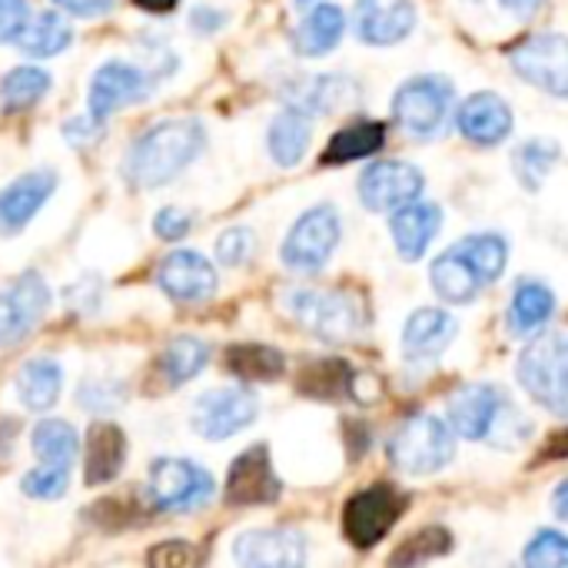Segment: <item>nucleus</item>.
Returning <instances> with one entry per match:
<instances>
[{
    "instance_id": "1",
    "label": "nucleus",
    "mask_w": 568,
    "mask_h": 568,
    "mask_svg": "<svg viewBox=\"0 0 568 568\" xmlns=\"http://www.w3.org/2000/svg\"><path fill=\"white\" fill-rule=\"evenodd\" d=\"M206 146V130L193 116H173L150 126L126 153L123 176L133 186H163L176 180Z\"/></svg>"
},
{
    "instance_id": "2",
    "label": "nucleus",
    "mask_w": 568,
    "mask_h": 568,
    "mask_svg": "<svg viewBox=\"0 0 568 568\" xmlns=\"http://www.w3.org/2000/svg\"><path fill=\"white\" fill-rule=\"evenodd\" d=\"M456 456V436L446 419L419 413L389 436V463L406 476H433Z\"/></svg>"
},
{
    "instance_id": "3",
    "label": "nucleus",
    "mask_w": 568,
    "mask_h": 568,
    "mask_svg": "<svg viewBox=\"0 0 568 568\" xmlns=\"http://www.w3.org/2000/svg\"><path fill=\"white\" fill-rule=\"evenodd\" d=\"M286 310L296 323L329 343H346L366 326L363 303L343 290H290Z\"/></svg>"
},
{
    "instance_id": "4",
    "label": "nucleus",
    "mask_w": 568,
    "mask_h": 568,
    "mask_svg": "<svg viewBox=\"0 0 568 568\" xmlns=\"http://www.w3.org/2000/svg\"><path fill=\"white\" fill-rule=\"evenodd\" d=\"M523 389L552 416H568V336H542L519 356Z\"/></svg>"
},
{
    "instance_id": "5",
    "label": "nucleus",
    "mask_w": 568,
    "mask_h": 568,
    "mask_svg": "<svg viewBox=\"0 0 568 568\" xmlns=\"http://www.w3.org/2000/svg\"><path fill=\"white\" fill-rule=\"evenodd\" d=\"M449 106H453V83L446 77H436V73H423V77L406 80L393 97L396 123L409 136H419V140L443 133V126L449 120Z\"/></svg>"
},
{
    "instance_id": "6",
    "label": "nucleus",
    "mask_w": 568,
    "mask_h": 568,
    "mask_svg": "<svg viewBox=\"0 0 568 568\" xmlns=\"http://www.w3.org/2000/svg\"><path fill=\"white\" fill-rule=\"evenodd\" d=\"M213 476L190 459H156L150 466V499L163 513H193L213 499Z\"/></svg>"
},
{
    "instance_id": "7",
    "label": "nucleus",
    "mask_w": 568,
    "mask_h": 568,
    "mask_svg": "<svg viewBox=\"0 0 568 568\" xmlns=\"http://www.w3.org/2000/svg\"><path fill=\"white\" fill-rule=\"evenodd\" d=\"M406 509V496L396 486H369L363 493H356L346 509H343V532L353 546L369 549L376 546L383 536H389V529L399 523Z\"/></svg>"
},
{
    "instance_id": "8",
    "label": "nucleus",
    "mask_w": 568,
    "mask_h": 568,
    "mask_svg": "<svg viewBox=\"0 0 568 568\" xmlns=\"http://www.w3.org/2000/svg\"><path fill=\"white\" fill-rule=\"evenodd\" d=\"M336 243H339V213L326 203L313 206L293 223L283 243V263L296 273H316L329 263Z\"/></svg>"
},
{
    "instance_id": "9",
    "label": "nucleus",
    "mask_w": 568,
    "mask_h": 568,
    "mask_svg": "<svg viewBox=\"0 0 568 568\" xmlns=\"http://www.w3.org/2000/svg\"><path fill=\"white\" fill-rule=\"evenodd\" d=\"M509 63L526 83L568 100V37H562V33L526 37L509 53Z\"/></svg>"
},
{
    "instance_id": "10",
    "label": "nucleus",
    "mask_w": 568,
    "mask_h": 568,
    "mask_svg": "<svg viewBox=\"0 0 568 568\" xmlns=\"http://www.w3.org/2000/svg\"><path fill=\"white\" fill-rule=\"evenodd\" d=\"M260 416V403L250 389L243 386H226V389H210L196 399L193 406V429L196 436L210 443H223L246 426H253Z\"/></svg>"
},
{
    "instance_id": "11",
    "label": "nucleus",
    "mask_w": 568,
    "mask_h": 568,
    "mask_svg": "<svg viewBox=\"0 0 568 568\" xmlns=\"http://www.w3.org/2000/svg\"><path fill=\"white\" fill-rule=\"evenodd\" d=\"M419 193H423V173H419L413 163H403V160L373 163V166L359 176L363 206L373 210V213L399 210V206L419 200Z\"/></svg>"
},
{
    "instance_id": "12",
    "label": "nucleus",
    "mask_w": 568,
    "mask_h": 568,
    "mask_svg": "<svg viewBox=\"0 0 568 568\" xmlns=\"http://www.w3.org/2000/svg\"><path fill=\"white\" fill-rule=\"evenodd\" d=\"M50 290L37 273H23L10 290L0 293V346L20 343L47 313Z\"/></svg>"
},
{
    "instance_id": "13",
    "label": "nucleus",
    "mask_w": 568,
    "mask_h": 568,
    "mask_svg": "<svg viewBox=\"0 0 568 568\" xmlns=\"http://www.w3.org/2000/svg\"><path fill=\"white\" fill-rule=\"evenodd\" d=\"M280 476L273 473L270 449L266 446H250L240 453L230 466L226 476V499L233 506H266L280 499Z\"/></svg>"
},
{
    "instance_id": "14",
    "label": "nucleus",
    "mask_w": 568,
    "mask_h": 568,
    "mask_svg": "<svg viewBox=\"0 0 568 568\" xmlns=\"http://www.w3.org/2000/svg\"><path fill=\"white\" fill-rule=\"evenodd\" d=\"M146 87H150V80H146V73H143L140 67L123 63V60L103 63V67L93 73V80H90V97H87L90 116H93L97 123H103V120H106L110 113H116L120 106L143 100V97H146Z\"/></svg>"
},
{
    "instance_id": "15",
    "label": "nucleus",
    "mask_w": 568,
    "mask_h": 568,
    "mask_svg": "<svg viewBox=\"0 0 568 568\" xmlns=\"http://www.w3.org/2000/svg\"><path fill=\"white\" fill-rule=\"evenodd\" d=\"M506 413V399L496 386L489 383H476V386H463L459 393H453L449 399V423L463 439H489L499 426Z\"/></svg>"
},
{
    "instance_id": "16",
    "label": "nucleus",
    "mask_w": 568,
    "mask_h": 568,
    "mask_svg": "<svg viewBox=\"0 0 568 568\" xmlns=\"http://www.w3.org/2000/svg\"><path fill=\"white\" fill-rule=\"evenodd\" d=\"M156 286L176 303H203L216 293V270L193 250H176L156 266Z\"/></svg>"
},
{
    "instance_id": "17",
    "label": "nucleus",
    "mask_w": 568,
    "mask_h": 568,
    "mask_svg": "<svg viewBox=\"0 0 568 568\" xmlns=\"http://www.w3.org/2000/svg\"><path fill=\"white\" fill-rule=\"evenodd\" d=\"M233 559L250 568H296L306 562V542L293 529H253L233 542Z\"/></svg>"
},
{
    "instance_id": "18",
    "label": "nucleus",
    "mask_w": 568,
    "mask_h": 568,
    "mask_svg": "<svg viewBox=\"0 0 568 568\" xmlns=\"http://www.w3.org/2000/svg\"><path fill=\"white\" fill-rule=\"evenodd\" d=\"M356 37L369 47H393L406 40L416 27V7L409 0H359L356 3Z\"/></svg>"
},
{
    "instance_id": "19",
    "label": "nucleus",
    "mask_w": 568,
    "mask_h": 568,
    "mask_svg": "<svg viewBox=\"0 0 568 568\" xmlns=\"http://www.w3.org/2000/svg\"><path fill=\"white\" fill-rule=\"evenodd\" d=\"M57 190V173L53 170H33L17 176L10 186L0 190V233H17L23 230L40 206L50 200V193Z\"/></svg>"
},
{
    "instance_id": "20",
    "label": "nucleus",
    "mask_w": 568,
    "mask_h": 568,
    "mask_svg": "<svg viewBox=\"0 0 568 568\" xmlns=\"http://www.w3.org/2000/svg\"><path fill=\"white\" fill-rule=\"evenodd\" d=\"M456 123L466 140H473L479 146H496L513 133V110L499 93L483 90V93H473L463 100Z\"/></svg>"
},
{
    "instance_id": "21",
    "label": "nucleus",
    "mask_w": 568,
    "mask_h": 568,
    "mask_svg": "<svg viewBox=\"0 0 568 568\" xmlns=\"http://www.w3.org/2000/svg\"><path fill=\"white\" fill-rule=\"evenodd\" d=\"M456 333H459V323L446 310H433V306L416 310L403 329V353L413 363L436 359L456 339Z\"/></svg>"
},
{
    "instance_id": "22",
    "label": "nucleus",
    "mask_w": 568,
    "mask_h": 568,
    "mask_svg": "<svg viewBox=\"0 0 568 568\" xmlns=\"http://www.w3.org/2000/svg\"><path fill=\"white\" fill-rule=\"evenodd\" d=\"M353 97H356V83L339 73L303 77L300 83L286 87V93H283L286 106H296L306 116H326L333 110H343Z\"/></svg>"
},
{
    "instance_id": "23",
    "label": "nucleus",
    "mask_w": 568,
    "mask_h": 568,
    "mask_svg": "<svg viewBox=\"0 0 568 568\" xmlns=\"http://www.w3.org/2000/svg\"><path fill=\"white\" fill-rule=\"evenodd\" d=\"M439 223H443V210H439L436 203H419V200H413V203L399 206V210L393 213V223H389L399 256L409 260V263H416V260L429 250V243L436 240Z\"/></svg>"
},
{
    "instance_id": "24",
    "label": "nucleus",
    "mask_w": 568,
    "mask_h": 568,
    "mask_svg": "<svg viewBox=\"0 0 568 568\" xmlns=\"http://www.w3.org/2000/svg\"><path fill=\"white\" fill-rule=\"evenodd\" d=\"M126 436L113 423H97L87 436V486H103L120 476L126 463Z\"/></svg>"
},
{
    "instance_id": "25",
    "label": "nucleus",
    "mask_w": 568,
    "mask_h": 568,
    "mask_svg": "<svg viewBox=\"0 0 568 568\" xmlns=\"http://www.w3.org/2000/svg\"><path fill=\"white\" fill-rule=\"evenodd\" d=\"M343 30H346L343 10L336 3H320L300 20V27L293 33V47L303 57H323V53L336 50V43L343 40Z\"/></svg>"
},
{
    "instance_id": "26",
    "label": "nucleus",
    "mask_w": 568,
    "mask_h": 568,
    "mask_svg": "<svg viewBox=\"0 0 568 568\" xmlns=\"http://www.w3.org/2000/svg\"><path fill=\"white\" fill-rule=\"evenodd\" d=\"M60 389H63V369L50 356L30 359L17 376V396L30 413L53 409V403L60 399Z\"/></svg>"
},
{
    "instance_id": "27",
    "label": "nucleus",
    "mask_w": 568,
    "mask_h": 568,
    "mask_svg": "<svg viewBox=\"0 0 568 568\" xmlns=\"http://www.w3.org/2000/svg\"><path fill=\"white\" fill-rule=\"evenodd\" d=\"M556 313V296L546 283H523L513 293V306H509V333L513 336H532L539 333Z\"/></svg>"
},
{
    "instance_id": "28",
    "label": "nucleus",
    "mask_w": 568,
    "mask_h": 568,
    "mask_svg": "<svg viewBox=\"0 0 568 568\" xmlns=\"http://www.w3.org/2000/svg\"><path fill=\"white\" fill-rule=\"evenodd\" d=\"M429 283H433V290H436V296H439L443 303H473L476 293L483 290L479 276H476V273L469 270V263L456 253V246L446 250V253L433 263Z\"/></svg>"
},
{
    "instance_id": "29",
    "label": "nucleus",
    "mask_w": 568,
    "mask_h": 568,
    "mask_svg": "<svg viewBox=\"0 0 568 568\" xmlns=\"http://www.w3.org/2000/svg\"><path fill=\"white\" fill-rule=\"evenodd\" d=\"M270 156L280 166H296L310 146V116L296 106H286L273 123H270Z\"/></svg>"
},
{
    "instance_id": "30",
    "label": "nucleus",
    "mask_w": 568,
    "mask_h": 568,
    "mask_svg": "<svg viewBox=\"0 0 568 568\" xmlns=\"http://www.w3.org/2000/svg\"><path fill=\"white\" fill-rule=\"evenodd\" d=\"M226 369L243 379V383H273L283 376L286 359L280 349L273 346H260V343H243V346H230L226 353Z\"/></svg>"
},
{
    "instance_id": "31",
    "label": "nucleus",
    "mask_w": 568,
    "mask_h": 568,
    "mask_svg": "<svg viewBox=\"0 0 568 568\" xmlns=\"http://www.w3.org/2000/svg\"><path fill=\"white\" fill-rule=\"evenodd\" d=\"M456 253L469 263V270L479 276L483 286L496 283L509 263V246L499 233H473L463 243H456Z\"/></svg>"
},
{
    "instance_id": "32",
    "label": "nucleus",
    "mask_w": 568,
    "mask_h": 568,
    "mask_svg": "<svg viewBox=\"0 0 568 568\" xmlns=\"http://www.w3.org/2000/svg\"><path fill=\"white\" fill-rule=\"evenodd\" d=\"M70 40H73L70 23L57 10H43L27 20V27L17 37V47L30 57H53V53L67 50Z\"/></svg>"
},
{
    "instance_id": "33",
    "label": "nucleus",
    "mask_w": 568,
    "mask_h": 568,
    "mask_svg": "<svg viewBox=\"0 0 568 568\" xmlns=\"http://www.w3.org/2000/svg\"><path fill=\"white\" fill-rule=\"evenodd\" d=\"M386 143V126L376 123V120H359L346 130H339L329 146L323 150V163H353V160H363L369 153H376L379 146Z\"/></svg>"
},
{
    "instance_id": "34",
    "label": "nucleus",
    "mask_w": 568,
    "mask_h": 568,
    "mask_svg": "<svg viewBox=\"0 0 568 568\" xmlns=\"http://www.w3.org/2000/svg\"><path fill=\"white\" fill-rule=\"evenodd\" d=\"M30 446L37 453L40 463H53V466H67L77 459V449H80V439H77V429L63 419H43L33 436H30Z\"/></svg>"
},
{
    "instance_id": "35",
    "label": "nucleus",
    "mask_w": 568,
    "mask_h": 568,
    "mask_svg": "<svg viewBox=\"0 0 568 568\" xmlns=\"http://www.w3.org/2000/svg\"><path fill=\"white\" fill-rule=\"evenodd\" d=\"M50 90V73L40 67H17L0 83V103L3 110H27Z\"/></svg>"
},
{
    "instance_id": "36",
    "label": "nucleus",
    "mask_w": 568,
    "mask_h": 568,
    "mask_svg": "<svg viewBox=\"0 0 568 568\" xmlns=\"http://www.w3.org/2000/svg\"><path fill=\"white\" fill-rule=\"evenodd\" d=\"M206 359H210V346H206L203 339L180 336V339H173V343L166 346V353H163V373H166V379H170L173 386H180V383L193 379V376L206 366Z\"/></svg>"
},
{
    "instance_id": "37",
    "label": "nucleus",
    "mask_w": 568,
    "mask_h": 568,
    "mask_svg": "<svg viewBox=\"0 0 568 568\" xmlns=\"http://www.w3.org/2000/svg\"><path fill=\"white\" fill-rule=\"evenodd\" d=\"M559 160V146L552 140H529L519 153H516V170L523 176V183L529 190H536L546 173L552 170V163Z\"/></svg>"
},
{
    "instance_id": "38",
    "label": "nucleus",
    "mask_w": 568,
    "mask_h": 568,
    "mask_svg": "<svg viewBox=\"0 0 568 568\" xmlns=\"http://www.w3.org/2000/svg\"><path fill=\"white\" fill-rule=\"evenodd\" d=\"M449 532L439 529V526H429L423 532H416L396 556H393V566H423V562H433L436 556H446L449 552Z\"/></svg>"
},
{
    "instance_id": "39",
    "label": "nucleus",
    "mask_w": 568,
    "mask_h": 568,
    "mask_svg": "<svg viewBox=\"0 0 568 568\" xmlns=\"http://www.w3.org/2000/svg\"><path fill=\"white\" fill-rule=\"evenodd\" d=\"M67 486H70L67 466H53V463H43V466L30 469L20 479V489L30 499H60L67 493Z\"/></svg>"
},
{
    "instance_id": "40",
    "label": "nucleus",
    "mask_w": 568,
    "mask_h": 568,
    "mask_svg": "<svg viewBox=\"0 0 568 568\" xmlns=\"http://www.w3.org/2000/svg\"><path fill=\"white\" fill-rule=\"evenodd\" d=\"M526 566L532 568H568V536L556 529H542L526 546Z\"/></svg>"
},
{
    "instance_id": "41",
    "label": "nucleus",
    "mask_w": 568,
    "mask_h": 568,
    "mask_svg": "<svg viewBox=\"0 0 568 568\" xmlns=\"http://www.w3.org/2000/svg\"><path fill=\"white\" fill-rule=\"evenodd\" d=\"M253 246H256L253 230L233 226V230H226V233L216 240V260H220L223 266H243V263L253 256Z\"/></svg>"
},
{
    "instance_id": "42",
    "label": "nucleus",
    "mask_w": 568,
    "mask_h": 568,
    "mask_svg": "<svg viewBox=\"0 0 568 568\" xmlns=\"http://www.w3.org/2000/svg\"><path fill=\"white\" fill-rule=\"evenodd\" d=\"M339 366H343V363H329V359L313 363V366L300 376V386H303L306 393H316V396H336V393L343 389V383H353L349 376L333 379V373H336Z\"/></svg>"
},
{
    "instance_id": "43",
    "label": "nucleus",
    "mask_w": 568,
    "mask_h": 568,
    "mask_svg": "<svg viewBox=\"0 0 568 568\" xmlns=\"http://www.w3.org/2000/svg\"><path fill=\"white\" fill-rule=\"evenodd\" d=\"M30 20V3L27 0H0V43H17L20 30Z\"/></svg>"
},
{
    "instance_id": "44",
    "label": "nucleus",
    "mask_w": 568,
    "mask_h": 568,
    "mask_svg": "<svg viewBox=\"0 0 568 568\" xmlns=\"http://www.w3.org/2000/svg\"><path fill=\"white\" fill-rule=\"evenodd\" d=\"M190 213H183V210H176V206H166V210H160L156 216H153V233L160 236V240H183L186 233H190Z\"/></svg>"
},
{
    "instance_id": "45",
    "label": "nucleus",
    "mask_w": 568,
    "mask_h": 568,
    "mask_svg": "<svg viewBox=\"0 0 568 568\" xmlns=\"http://www.w3.org/2000/svg\"><path fill=\"white\" fill-rule=\"evenodd\" d=\"M153 566H166V568H180V566H190V562H196V552L186 546V542H180V539H170V542H163V546H156V549H150V556H146Z\"/></svg>"
},
{
    "instance_id": "46",
    "label": "nucleus",
    "mask_w": 568,
    "mask_h": 568,
    "mask_svg": "<svg viewBox=\"0 0 568 568\" xmlns=\"http://www.w3.org/2000/svg\"><path fill=\"white\" fill-rule=\"evenodd\" d=\"M120 389L113 386V383H87L83 389H80V403L90 409V413H103V409H113L116 403H120Z\"/></svg>"
},
{
    "instance_id": "47",
    "label": "nucleus",
    "mask_w": 568,
    "mask_h": 568,
    "mask_svg": "<svg viewBox=\"0 0 568 568\" xmlns=\"http://www.w3.org/2000/svg\"><path fill=\"white\" fill-rule=\"evenodd\" d=\"M60 10L73 13V17H100L106 10H113L116 0H53Z\"/></svg>"
},
{
    "instance_id": "48",
    "label": "nucleus",
    "mask_w": 568,
    "mask_h": 568,
    "mask_svg": "<svg viewBox=\"0 0 568 568\" xmlns=\"http://www.w3.org/2000/svg\"><path fill=\"white\" fill-rule=\"evenodd\" d=\"M190 23H193L200 33H213V30H220V27L226 23V17H223L220 10H213V7H196V10L190 13Z\"/></svg>"
},
{
    "instance_id": "49",
    "label": "nucleus",
    "mask_w": 568,
    "mask_h": 568,
    "mask_svg": "<svg viewBox=\"0 0 568 568\" xmlns=\"http://www.w3.org/2000/svg\"><path fill=\"white\" fill-rule=\"evenodd\" d=\"M77 300H87V310H90V306H97V300H100V296H97V280H93V276L70 290V306H73Z\"/></svg>"
},
{
    "instance_id": "50",
    "label": "nucleus",
    "mask_w": 568,
    "mask_h": 568,
    "mask_svg": "<svg viewBox=\"0 0 568 568\" xmlns=\"http://www.w3.org/2000/svg\"><path fill=\"white\" fill-rule=\"evenodd\" d=\"M539 3H542V0H503V7L513 10L516 17H532V13L539 10Z\"/></svg>"
},
{
    "instance_id": "51",
    "label": "nucleus",
    "mask_w": 568,
    "mask_h": 568,
    "mask_svg": "<svg viewBox=\"0 0 568 568\" xmlns=\"http://www.w3.org/2000/svg\"><path fill=\"white\" fill-rule=\"evenodd\" d=\"M133 3L146 13H170L180 0H133Z\"/></svg>"
},
{
    "instance_id": "52",
    "label": "nucleus",
    "mask_w": 568,
    "mask_h": 568,
    "mask_svg": "<svg viewBox=\"0 0 568 568\" xmlns=\"http://www.w3.org/2000/svg\"><path fill=\"white\" fill-rule=\"evenodd\" d=\"M552 506H556V513H559V519H566L568 523V479L556 489V499H552Z\"/></svg>"
},
{
    "instance_id": "53",
    "label": "nucleus",
    "mask_w": 568,
    "mask_h": 568,
    "mask_svg": "<svg viewBox=\"0 0 568 568\" xmlns=\"http://www.w3.org/2000/svg\"><path fill=\"white\" fill-rule=\"evenodd\" d=\"M549 456H568V433L556 436V446L549 449Z\"/></svg>"
},
{
    "instance_id": "54",
    "label": "nucleus",
    "mask_w": 568,
    "mask_h": 568,
    "mask_svg": "<svg viewBox=\"0 0 568 568\" xmlns=\"http://www.w3.org/2000/svg\"><path fill=\"white\" fill-rule=\"evenodd\" d=\"M300 3H306V0H300Z\"/></svg>"
}]
</instances>
